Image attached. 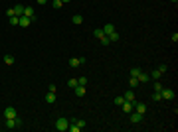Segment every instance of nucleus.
<instances>
[{
  "label": "nucleus",
  "instance_id": "nucleus-32",
  "mask_svg": "<svg viewBox=\"0 0 178 132\" xmlns=\"http://www.w3.org/2000/svg\"><path fill=\"white\" fill-rule=\"evenodd\" d=\"M158 71H160V73H166V71H168V65H166V63H162V65L158 67Z\"/></svg>",
  "mask_w": 178,
  "mask_h": 132
},
{
  "label": "nucleus",
  "instance_id": "nucleus-12",
  "mask_svg": "<svg viewBox=\"0 0 178 132\" xmlns=\"http://www.w3.org/2000/svg\"><path fill=\"white\" fill-rule=\"evenodd\" d=\"M73 91H75V95H77V97H85V87H83V85H75V87H73Z\"/></svg>",
  "mask_w": 178,
  "mask_h": 132
},
{
  "label": "nucleus",
  "instance_id": "nucleus-28",
  "mask_svg": "<svg viewBox=\"0 0 178 132\" xmlns=\"http://www.w3.org/2000/svg\"><path fill=\"white\" fill-rule=\"evenodd\" d=\"M61 4H63L61 0H53V2H51V6H53L55 10H59V8H61Z\"/></svg>",
  "mask_w": 178,
  "mask_h": 132
},
{
  "label": "nucleus",
  "instance_id": "nucleus-35",
  "mask_svg": "<svg viewBox=\"0 0 178 132\" xmlns=\"http://www.w3.org/2000/svg\"><path fill=\"white\" fill-rule=\"evenodd\" d=\"M61 2H71V0H61Z\"/></svg>",
  "mask_w": 178,
  "mask_h": 132
},
{
  "label": "nucleus",
  "instance_id": "nucleus-26",
  "mask_svg": "<svg viewBox=\"0 0 178 132\" xmlns=\"http://www.w3.org/2000/svg\"><path fill=\"white\" fill-rule=\"evenodd\" d=\"M152 87H154V91H156V93H160V91H162V83H160V81H154V85H152Z\"/></svg>",
  "mask_w": 178,
  "mask_h": 132
},
{
  "label": "nucleus",
  "instance_id": "nucleus-24",
  "mask_svg": "<svg viewBox=\"0 0 178 132\" xmlns=\"http://www.w3.org/2000/svg\"><path fill=\"white\" fill-rule=\"evenodd\" d=\"M136 85H138V79H136V77H131V79H129V87L134 89Z\"/></svg>",
  "mask_w": 178,
  "mask_h": 132
},
{
  "label": "nucleus",
  "instance_id": "nucleus-1",
  "mask_svg": "<svg viewBox=\"0 0 178 132\" xmlns=\"http://www.w3.org/2000/svg\"><path fill=\"white\" fill-rule=\"evenodd\" d=\"M67 126H69V118H63V116H59V118L55 120V130L65 132V130H67Z\"/></svg>",
  "mask_w": 178,
  "mask_h": 132
},
{
  "label": "nucleus",
  "instance_id": "nucleus-3",
  "mask_svg": "<svg viewBox=\"0 0 178 132\" xmlns=\"http://www.w3.org/2000/svg\"><path fill=\"white\" fill-rule=\"evenodd\" d=\"M67 63H69L71 67H79V65H83V63H85V57H71Z\"/></svg>",
  "mask_w": 178,
  "mask_h": 132
},
{
  "label": "nucleus",
  "instance_id": "nucleus-13",
  "mask_svg": "<svg viewBox=\"0 0 178 132\" xmlns=\"http://www.w3.org/2000/svg\"><path fill=\"white\" fill-rule=\"evenodd\" d=\"M136 79H138V83H148V81H150V75H148V73H142V71H140V75H138Z\"/></svg>",
  "mask_w": 178,
  "mask_h": 132
},
{
  "label": "nucleus",
  "instance_id": "nucleus-9",
  "mask_svg": "<svg viewBox=\"0 0 178 132\" xmlns=\"http://www.w3.org/2000/svg\"><path fill=\"white\" fill-rule=\"evenodd\" d=\"M123 99H125V101H129V103H134V101H136V95H134V91L131 89V91H127V93L123 95Z\"/></svg>",
  "mask_w": 178,
  "mask_h": 132
},
{
  "label": "nucleus",
  "instance_id": "nucleus-6",
  "mask_svg": "<svg viewBox=\"0 0 178 132\" xmlns=\"http://www.w3.org/2000/svg\"><path fill=\"white\" fill-rule=\"evenodd\" d=\"M121 108H123L125 114H131V112L134 110V105H133V103H129V101H125V103L121 105Z\"/></svg>",
  "mask_w": 178,
  "mask_h": 132
},
{
  "label": "nucleus",
  "instance_id": "nucleus-31",
  "mask_svg": "<svg viewBox=\"0 0 178 132\" xmlns=\"http://www.w3.org/2000/svg\"><path fill=\"white\" fill-rule=\"evenodd\" d=\"M75 85H77V79H67V87H75Z\"/></svg>",
  "mask_w": 178,
  "mask_h": 132
},
{
  "label": "nucleus",
  "instance_id": "nucleus-23",
  "mask_svg": "<svg viewBox=\"0 0 178 132\" xmlns=\"http://www.w3.org/2000/svg\"><path fill=\"white\" fill-rule=\"evenodd\" d=\"M71 22H73V24H81V22H83V16H79V14H75V16L71 18Z\"/></svg>",
  "mask_w": 178,
  "mask_h": 132
},
{
  "label": "nucleus",
  "instance_id": "nucleus-25",
  "mask_svg": "<svg viewBox=\"0 0 178 132\" xmlns=\"http://www.w3.org/2000/svg\"><path fill=\"white\" fill-rule=\"evenodd\" d=\"M99 42H101V45H111V40H109L107 36H103V38H99Z\"/></svg>",
  "mask_w": 178,
  "mask_h": 132
},
{
  "label": "nucleus",
  "instance_id": "nucleus-11",
  "mask_svg": "<svg viewBox=\"0 0 178 132\" xmlns=\"http://www.w3.org/2000/svg\"><path fill=\"white\" fill-rule=\"evenodd\" d=\"M24 16H28L32 22H36V14H34V10H32L30 6H26V8H24Z\"/></svg>",
  "mask_w": 178,
  "mask_h": 132
},
{
  "label": "nucleus",
  "instance_id": "nucleus-4",
  "mask_svg": "<svg viewBox=\"0 0 178 132\" xmlns=\"http://www.w3.org/2000/svg\"><path fill=\"white\" fill-rule=\"evenodd\" d=\"M18 114H16V108L14 107H6L4 108V118H16Z\"/></svg>",
  "mask_w": 178,
  "mask_h": 132
},
{
  "label": "nucleus",
  "instance_id": "nucleus-18",
  "mask_svg": "<svg viewBox=\"0 0 178 132\" xmlns=\"http://www.w3.org/2000/svg\"><path fill=\"white\" fill-rule=\"evenodd\" d=\"M93 36H95L97 40H99V38H103V36H105V32H103V28H95V30H93Z\"/></svg>",
  "mask_w": 178,
  "mask_h": 132
},
{
  "label": "nucleus",
  "instance_id": "nucleus-10",
  "mask_svg": "<svg viewBox=\"0 0 178 132\" xmlns=\"http://www.w3.org/2000/svg\"><path fill=\"white\" fill-rule=\"evenodd\" d=\"M129 118H131V122H133V124H138V122H140V120H142V114H138V112H131V114H129Z\"/></svg>",
  "mask_w": 178,
  "mask_h": 132
},
{
  "label": "nucleus",
  "instance_id": "nucleus-30",
  "mask_svg": "<svg viewBox=\"0 0 178 132\" xmlns=\"http://www.w3.org/2000/svg\"><path fill=\"white\" fill-rule=\"evenodd\" d=\"M123 103H125V99H123V97H115V105H117V107H121Z\"/></svg>",
  "mask_w": 178,
  "mask_h": 132
},
{
  "label": "nucleus",
  "instance_id": "nucleus-17",
  "mask_svg": "<svg viewBox=\"0 0 178 132\" xmlns=\"http://www.w3.org/2000/svg\"><path fill=\"white\" fill-rule=\"evenodd\" d=\"M148 75H150V79H156V81H160V77H162V73H160L158 69H154V71H150Z\"/></svg>",
  "mask_w": 178,
  "mask_h": 132
},
{
  "label": "nucleus",
  "instance_id": "nucleus-21",
  "mask_svg": "<svg viewBox=\"0 0 178 132\" xmlns=\"http://www.w3.org/2000/svg\"><path fill=\"white\" fill-rule=\"evenodd\" d=\"M140 71H142L140 67H133V69H131V77H138V75H140Z\"/></svg>",
  "mask_w": 178,
  "mask_h": 132
},
{
  "label": "nucleus",
  "instance_id": "nucleus-29",
  "mask_svg": "<svg viewBox=\"0 0 178 132\" xmlns=\"http://www.w3.org/2000/svg\"><path fill=\"white\" fill-rule=\"evenodd\" d=\"M77 85H83V87H85V85H87V77H79V79H77Z\"/></svg>",
  "mask_w": 178,
  "mask_h": 132
},
{
  "label": "nucleus",
  "instance_id": "nucleus-33",
  "mask_svg": "<svg viewBox=\"0 0 178 132\" xmlns=\"http://www.w3.org/2000/svg\"><path fill=\"white\" fill-rule=\"evenodd\" d=\"M6 16H8V18H10V16H16V12H14V8H8V10H6Z\"/></svg>",
  "mask_w": 178,
  "mask_h": 132
},
{
  "label": "nucleus",
  "instance_id": "nucleus-15",
  "mask_svg": "<svg viewBox=\"0 0 178 132\" xmlns=\"http://www.w3.org/2000/svg\"><path fill=\"white\" fill-rule=\"evenodd\" d=\"M45 103H47V105H53V103H55V93L49 91V93L45 95Z\"/></svg>",
  "mask_w": 178,
  "mask_h": 132
},
{
  "label": "nucleus",
  "instance_id": "nucleus-14",
  "mask_svg": "<svg viewBox=\"0 0 178 132\" xmlns=\"http://www.w3.org/2000/svg\"><path fill=\"white\" fill-rule=\"evenodd\" d=\"M24 8H26L24 4H16V6H14V12H16V16H24Z\"/></svg>",
  "mask_w": 178,
  "mask_h": 132
},
{
  "label": "nucleus",
  "instance_id": "nucleus-8",
  "mask_svg": "<svg viewBox=\"0 0 178 132\" xmlns=\"http://www.w3.org/2000/svg\"><path fill=\"white\" fill-rule=\"evenodd\" d=\"M160 95H162V99H166V101H172V99H174V91H172V89H162Z\"/></svg>",
  "mask_w": 178,
  "mask_h": 132
},
{
  "label": "nucleus",
  "instance_id": "nucleus-5",
  "mask_svg": "<svg viewBox=\"0 0 178 132\" xmlns=\"http://www.w3.org/2000/svg\"><path fill=\"white\" fill-rule=\"evenodd\" d=\"M16 118H18V116H16ZM16 118H4V126L10 128V130H12V128H20L18 122H16Z\"/></svg>",
  "mask_w": 178,
  "mask_h": 132
},
{
  "label": "nucleus",
  "instance_id": "nucleus-16",
  "mask_svg": "<svg viewBox=\"0 0 178 132\" xmlns=\"http://www.w3.org/2000/svg\"><path fill=\"white\" fill-rule=\"evenodd\" d=\"M103 32H105V36H109L111 32H115V26H113V24H105V26H103Z\"/></svg>",
  "mask_w": 178,
  "mask_h": 132
},
{
  "label": "nucleus",
  "instance_id": "nucleus-19",
  "mask_svg": "<svg viewBox=\"0 0 178 132\" xmlns=\"http://www.w3.org/2000/svg\"><path fill=\"white\" fill-rule=\"evenodd\" d=\"M107 38H109L111 42H119V40H121V36H119V32H111V34H109Z\"/></svg>",
  "mask_w": 178,
  "mask_h": 132
},
{
  "label": "nucleus",
  "instance_id": "nucleus-34",
  "mask_svg": "<svg viewBox=\"0 0 178 132\" xmlns=\"http://www.w3.org/2000/svg\"><path fill=\"white\" fill-rule=\"evenodd\" d=\"M36 2H38V4H45L47 0H36Z\"/></svg>",
  "mask_w": 178,
  "mask_h": 132
},
{
  "label": "nucleus",
  "instance_id": "nucleus-36",
  "mask_svg": "<svg viewBox=\"0 0 178 132\" xmlns=\"http://www.w3.org/2000/svg\"><path fill=\"white\" fill-rule=\"evenodd\" d=\"M170 2H174V4H176V2H178V0H170Z\"/></svg>",
  "mask_w": 178,
  "mask_h": 132
},
{
  "label": "nucleus",
  "instance_id": "nucleus-7",
  "mask_svg": "<svg viewBox=\"0 0 178 132\" xmlns=\"http://www.w3.org/2000/svg\"><path fill=\"white\" fill-rule=\"evenodd\" d=\"M30 24H32V20H30L28 16H20V18H18V26H20V28H28Z\"/></svg>",
  "mask_w": 178,
  "mask_h": 132
},
{
  "label": "nucleus",
  "instance_id": "nucleus-20",
  "mask_svg": "<svg viewBox=\"0 0 178 132\" xmlns=\"http://www.w3.org/2000/svg\"><path fill=\"white\" fill-rule=\"evenodd\" d=\"M4 63H6V65H12V63H14V55L6 53V55H4Z\"/></svg>",
  "mask_w": 178,
  "mask_h": 132
},
{
  "label": "nucleus",
  "instance_id": "nucleus-22",
  "mask_svg": "<svg viewBox=\"0 0 178 132\" xmlns=\"http://www.w3.org/2000/svg\"><path fill=\"white\" fill-rule=\"evenodd\" d=\"M18 18H20V16H10V18H8L10 26H18Z\"/></svg>",
  "mask_w": 178,
  "mask_h": 132
},
{
  "label": "nucleus",
  "instance_id": "nucleus-2",
  "mask_svg": "<svg viewBox=\"0 0 178 132\" xmlns=\"http://www.w3.org/2000/svg\"><path fill=\"white\" fill-rule=\"evenodd\" d=\"M134 112H138V114H142L144 116V112H146V105L144 103H138V101H134Z\"/></svg>",
  "mask_w": 178,
  "mask_h": 132
},
{
  "label": "nucleus",
  "instance_id": "nucleus-27",
  "mask_svg": "<svg viewBox=\"0 0 178 132\" xmlns=\"http://www.w3.org/2000/svg\"><path fill=\"white\" fill-rule=\"evenodd\" d=\"M152 101H154V103H158V101H162V95L154 91V95H152Z\"/></svg>",
  "mask_w": 178,
  "mask_h": 132
}]
</instances>
